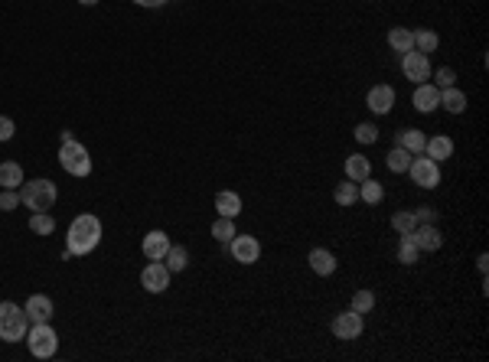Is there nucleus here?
Wrapping results in <instances>:
<instances>
[{
  "label": "nucleus",
  "mask_w": 489,
  "mask_h": 362,
  "mask_svg": "<svg viewBox=\"0 0 489 362\" xmlns=\"http://www.w3.org/2000/svg\"><path fill=\"white\" fill-rule=\"evenodd\" d=\"M170 235L160 232V229H154V232L144 235V242H140V252H144V258L147 261H163L167 258V252H170Z\"/></svg>",
  "instance_id": "nucleus-12"
},
{
  "label": "nucleus",
  "mask_w": 489,
  "mask_h": 362,
  "mask_svg": "<svg viewBox=\"0 0 489 362\" xmlns=\"http://www.w3.org/2000/svg\"><path fill=\"white\" fill-rule=\"evenodd\" d=\"M26 330H30V317L20 304L13 300H3L0 304V340L3 343H20L26 340Z\"/></svg>",
  "instance_id": "nucleus-3"
},
{
  "label": "nucleus",
  "mask_w": 489,
  "mask_h": 362,
  "mask_svg": "<svg viewBox=\"0 0 489 362\" xmlns=\"http://www.w3.org/2000/svg\"><path fill=\"white\" fill-rule=\"evenodd\" d=\"M213 235H215V242L229 245L235 235H238V232H235V219H225V215H219V219L213 222Z\"/></svg>",
  "instance_id": "nucleus-29"
},
{
  "label": "nucleus",
  "mask_w": 489,
  "mask_h": 362,
  "mask_svg": "<svg viewBox=\"0 0 489 362\" xmlns=\"http://www.w3.org/2000/svg\"><path fill=\"white\" fill-rule=\"evenodd\" d=\"M20 206V190H0V209L3 213H13Z\"/></svg>",
  "instance_id": "nucleus-36"
},
{
  "label": "nucleus",
  "mask_w": 489,
  "mask_h": 362,
  "mask_svg": "<svg viewBox=\"0 0 489 362\" xmlns=\"http://www.w3.org/2000/svg\"><path fill=\"white\" fill-rule=\"evenodd\" d=\"M431 56L417 53V49H411V53H401V75L408 79V82H415V85H421V82H427L431 79Z\"/></svg>",
  "instance_id": "nucleus-8"
},
{
  "label": "nucleus",
  "mask_w": 489,
  "mask_h": 362,
  "mask_svg": "<svg viewBox=\"0 0 489 362\" xmlns=\"http://www.w3.org/2000/svg\"><path fill=\"white\" fill-rule=\"evenodd\" d=\"M26 346L36 359H53L59 349V336H56L53 323H30L26 330Z\"/></svg>",
  "instance_id": "nucleus-5"
},
{
  "label": "nucleus",
  "mask_w": 489,
  "mask_h": 362,
  "mask_svg": "<svg viewBox=\"0 0 489 362\" xmlns=\"http://www.w3.org/2000/svg\"><path fill=\"white\" fill-rule=\"evenodd\" d=\"M13 134H17V124H13L7 115H0V144H7Z\"/></svg>",
  "instance_id": "nucleus-37"
},
{
  "label": "nucleus",
  "mask_w": 489,
  "mask_h": 362,
  "mask_svg": "<svg viewBox=\"0 0 489 362\" xmlns=\"http://www.w3.org/2000/svg\"><path fill=\"white\" fill-rule=\"evenodd\" d=\"M411 105H415V111H421V115L437 111V108H440V88H437L434 82H421V85H415Z\"/></svg>",
  "instance_id": "nucleus-13"
},
{
  "label": "nucleus",
  "mask_w": 489,
  "mask_h": 362,
  "mask_svg": "<svg viewBox=\"0 0 489 362\" xmlns=\"http://www.w3.org/2000/svg\"><path fill=\"white\" fill-rule=\"evenodd\" d=\"M486 261H489V258H486V252H483V255H479V258H476V268H479V271H483V274H486V268H489V265H486Z\"/></svg>",
  "instance_id": "nucleus-40"
},
{
  "label": "nucleus",
  "mask_w": 489,
  "mask_h": 362,
  "mask_svg": "<svg viewBox=\"0 0 489 362\" xmlns=\"http://www.w3.org/2000/svg\"><path fill=\"white\" fill-rule=\"evenodd\" d=\"M415 219H417V222H434L437 213L431 209V206H417V209H415Z\"/></svg>",
  "instance_id": "nucleus-38"
},
{
  "label": "nucleus",
  "mask_w": 489,
  "mask_h": 362,
  "mask_svg": "<svg viewBox=\"0 0 489 362\" xmlns=\"http://www.w3.org/2000/svg\"><path fill=\"white\" fill-rule=\"evenodd\" d=\"M440 108L450 111V115H463V111H467V95H463L457 85L440 88Z\"/></svg>",
  "instance_id": "nucleus-22"
},
{
  "label": "nucleus",
  "mask_w": 489,
  "mask_h": 362,
  "mask_svg": "<svg viewBox=\"0 0 489 362\" xmlns=\"http://www.w3.org/2000/svg\"><path fill=\"white\" fill-rule=\"evenodd\" d=\"M101 219L92 213H82L75 215L72 225H69V232H65V252L69 255H92L98 245H101Z\"/></svg>",
  "instance_id": "nucleus-1"
},
{
  "label": "nucleus",
  "mask_w": 489,
  "mask_h": 362,
  "mask_svg": "<svg viewBox=\"0 0 489 362\" xmlns=\"http://www.w3.org/2000/svg\"><path fill=\"white\" fill-rule=\"evenodd\" d=\"M138 7H144V10H160V7H167V0H134Z\"/></svg>",
  "instance_id": "nucleus-39"
},
{
  "label": "nucleus",
  "mask_w": 489,
  "mask_h": 362,
  "mask_svg": "<svg viewBox=\"0 0 489 362\" xmlns=\"http://www.w3.org/2000/svg\"><path fill=\"white\" fill-rule=\"evenodd\" d=\"M78 3H85V7H95L98 0H78Z\"/></svg>",
  "instance_id": "nucleus-41"
},
{
  "label": "nucleus",
  "mask_w": 489,
  "mask_h": 362,
  "mask_svg": "<svg viewBox=\"0 0 489 362\" xmlns=\"http://www.w3.org/2000/svg\"><path fill=\"white\" fill-rule=\"evenodd\" d=\"M372 3H375V0H372Z\"/></svg>",
  "instance_id": "nucleus-42"
},
{
  "label": "nucleus",
  "mask_w": 489,
  "mask_h": 362,
  "mask_svg": "<svg viewBox=\"0 0 489 362\" xmlns=\"http://www.w3.org/2000/svg\"><path fill=\"white\" fill-rule=\"evenodd\" d=\"M408 176H411V183L421 186V190H434L437 183H440V163H434V160L424 157V154H417V157H411Z\"/></svg>",
  "instance_id": "nucleus-6"
},
{
  "label": "nucleus",
  "mask_w": 489,
  "mask_h": 362,
  "mask_svg": "<svg viewBox=\"0 0 489 362\" xmlns=\"http://www.w3.org/2000/svg\"><path fill=\"white\" fill-rule=\"evenodd\" d=\"M352 138L359 140V144H375V140H379V128H375V124H369V121H362V124H356Z\"/></svg>",
  "instance_id": "nucleus-34"
},
{
  "label": "nucleus",
  "mask_w": 489,
  "mask_h": 362,
  "mask_svg": "<svg viewBox=\"0 0 489 362\" xmlns=\"http://www.w3.org/2000/svg\"><path fill=\"white\" fill-rule=\"evenodd\" d=\"M59 167H63L69 176L75 180H82L92 173V154H88L85 144H78V140H63V147H59Z\"/></svg>",
  "instance_id": "nucleus-4"
},
{
  "label": "nucleus",
  "mask_w": 489,
  "mask_h": 362,
  "mask_svg": "<svg viewBox=\"0 0 489 362\" xmlns=\"http://www.w3.org/2000/svg\"><path fill=\"white\" fill-rule=\"evenodd\" d=\"M392 229H395V232H398V235L415 232V229H417L415 213H411V209H401V213H395V215H392Z\"/></svg>",
  "instance_id": "nucleus-31"
},
{
  "label": "nucleus",
  "mask_w": 489,
  "mask_h": 362,
  "mask_svg": "<svg viewBox=\"0 0 489 362\" xmlns=\"http://www.w3.org/2000/svg\"><path fill=\"white\" fill-rule=\"evenodd\" d=\"M424 144H427V134L424 131H417V128H404L398 131V147H404L408 154H424Z\"/></svg>",
  "instance_id": "nucleus-21"
},
{
  "label": "nucleus",
  "mask_w": 489,
  "mask_h": 362,
  "mask_svg": "<svg viewBox=\"0 0 489 362\" xmlns=\"http://www.w3.org/2000/svg\"><path fill=\"white\" fill-rule=\"evenodd\" d=\"M352 310H356V313H362V317H365V313H372V307H375V294L369 288H362V290H356V294H352V304H349Z\"/></svg>",
  "instance_id": "nucleus-33"
},
{
  "label": "nucleus",
  "mask_w": 489,
  "mask_h": 362,
  "mask_svg": "<svg viewBox=\"0 0 489 362\" xmlns=\"http://www.w3.org/2000/svg\"><path fill=\"white\" fill-rule=\"evenodd\" d=\"M229 252L238 265H255L258 258H261V242H258L255 235H235L232 242H229Z\"/></svg>",
  "instance_id": "nucleus-10"
},
{
  "label": "nucleus",
  "mask_w": 489,
  "mask_h": 362,
  "mask_svg": "<svg viewBox=\"0 0 489 362\" xmlns=\"http://www.w3.org/2000/svg\"><path fill=\"white\" fill-rule=\"evenodd\" d=\"M26 317H30V323H53V297H46V294H33L30 300H26Z\"/></svg>",
  "instance_id": "nucleus-15"
},
{
  "label": "nucleus",
  "mask_w": 489,
  "mask_h": 362,
  "mask_svg": "<svg viewBox=\"0 0 489 362\" xmlns=\"http://www.w3.org/2000/svg\"><path fill=\"white\" fill-rule=\"evenodd\" d=\"M434 75V85L437 88H450V85H457V72L450 69V65H440L437 72H431Z\"/></svg>",
  "instance_id": "nucleus-35"
},
{
  "label": "nucleus",
  "mask_w": 489,
  "mask_h": 362,
  "mask_svg": "<svg viewBox=\"0 0 489 362\" xmlns=\"http://www.w3.org/2000/svg\"><path fill=\"white\" fill-rule=\"evenodd\" d=\"M215 209H219V215H225V219H238V215H242V196L232 190L215 192Z\"/></svg>",
  "instance_id": "nucleus-19"
},
{
  "label": "nucleus",
  "mask_w": 489,
  "mask_h": 362,
  "mask_svg": "<svg viewBox=\"0 0 489 362\" xmlns=\"http://www.w3.org/2000/svg\"><path fill=\"white\" fill-rule=\"evenodd\" d=\"M23 186V167L17 160L0 163V190H20Z\"/></svg>",
  "instance_id": "nucleus-23"
},
{
  "label": "nucleus",
  "mask_w": 489,
  "mask_h": 362,
  "mask_svg": "<svg viewBox=\"0 0 489 362\" xmlns=\"http://www.w3.org/2000/svg\"><path fill=\"white\" fill-rule=\"evenodd\" d=\"M388 46H392V53H411L415 49V30H408V26H392L388 30Z\"/></svg>",
  "instance_id": "nucleus-20"
},
{
  "label": "nucleus",
  "mask_w": 489,
  "mask_h": 362,
  "mask_svg": "<svg viewBox=\"0 0 489 362\" xmlns=\"http://www.w3.org/2000/svg\"><path fill=\"white\" fill-rule=\"evenodd\" d=\"M411 157H415V154H408L404 147H398V144H395V147L385 154V163H388V170H392V173H408V167H411Z\"/></svg>",
  "instance_id": "nucleus-25"
},
{
  "label": "nucleus",
  "mask_w": 489,
  "mask_h": 362,
  "mask_svg": "<svg viewBox=\"0 0 489 362\" xmlns=\"http://www.w3.org/2000/svg\"><path fill=\"white\" fill-rule=\"evenodd\" d=\"M437 46H440V36H437L434 30H417V33H415V49H417V53L431 56Z\"/></svg>",
  "instance_id": "nucleus-28"
},
{
  "label": "nucleus",
  "mask_w": 489,
  "mask_h": 362,
  "mask_svg": "<svg viewBox=\"0 0 489 362\" xmlns=\"http://www.w3.org/2000/svg\"><path fill=\"white\" fill-rule=\"evenodd\" d=\"M395 101H398V95H395V88L385 85V82L372 85L369 88V95H365V105H369L372 115H388V111L395 108Z\"/></svg>",
  "instance_id": "nucleus-11"
},
{
  "label": "nucleus",
  "mask_w": 489,
  "mask_h": 362,
  "mask_svg": "<svg viewBox=\"0 0 489 362\" xmlns=\"http://www.w3.org/2000/svg\"><path fill=\"white\" fill-rule=\"evenodd\" d=\"M59 199V190H56L53 180H23L20 186V206L33 209V213H49Z\"/></svg>",
  "instance_id": "nucleus-2"
},
{
  "label": "nucleus",
  "mask_w": 489,
  "mask_h": 362,
  "mask_svg": "<svg viewBox=\"0 0 489 362\" xmlns=\"http://www.w3.org/2000/svg\"><path fill=\"white\" fill-rule=\"evenodd\" d=\"M30 232L33 235H53L56 232V219L49 213H33L30 215Z\"/></svg>",
  "instance_id": "nucleus-30"
},
{
  "label": "nucleus",
  "mask_w": 489,
  "mask_h": 362,
  "mask_svg": "<svg viewBox=\"0 0 489 362\" xmlns=\"http://www.w3.org/2000/svg\"><path fill=\"white\" fill-rule=\"evenodd\" d=\"M163 265L173 271H186V265H190V255H186V248L180 245H170V252H167V258H163Z\"/></svg>",
  "instance_id": "nucleus-32"
},
{
  "label": "nucleus",
  "mask_w": 489,
  "mask_h": 362,
  "mask_svg": "<svg viewBox=\"0 0 489 362\" xmlns=\"http://www.w3.org/2000/svg\"><path fill=\"white\" fill-rule=\"evenodd\" d=\"M342 170H346V180L362 183L365 176H372V160L362 157V154H349L346 163H342Z\"/></svg>",
  "instance_id": "nucleus-18"
},
{
  "label": "nucleus",
  "mask_w": 489,
  "mask_h": 362,
  "mask_svg": "<svg viewBox=\"0 0 489 362\" xmlns=\"http://www.w3.org/2000/svg\"><path fill=\"white\" fill-rule=\"evenodd\" d=\"M411 235H415V245L421 248V252H437V248H444V232H440L434 222H417V229Z\"/></svg>",
  "instance_id": "nucleus-14"
},
{
  "label": "nucleus",
  "mask_w": 489,
  "mask_h": 362,
  "mask_svg": "<svg viewBox=\"0 0 489 362\" xmlns=\"http://www.w3.org/2000/svg\"><path fill=\"white\" fill-rule=\"evenodd\" d=\"M307 261H310V271L317 277H330V274H336V268H340V261H336V255H333L330 248H313Z\"/></svg>",
  "instance_id": "nucleus-16"
},
{
  "label": "nucleus",
  "mask_w": 489,
  "mask_h": 362,
  "mask_svg": "<svg viewBox=\"0 0 489 362\" xmlns=\"http://www.w3.org/2000/svg\"><path fill=\"white\" fill-rule=\"evenodd\" d=\"M359 199L369 206H379L385 199V186L379 180H372V176H365V180L359 183Z\"/></svg>",
  "instance_id": "nucleus-24"
},
{
  "label": "nucleus",
  "mask_w": 489,
  "mask_h": 362,
  "mask_svg": "<svg viewBox=\"0 0 489 362\" xmlns=\"http://www.w3.org/2000/svg\"><path fill=\"white\" fill-rule=\"evenodd\" d=\"M330 330L336 340H359L362 330H365V317L362 313H356V310H342V313H336L330 323Z\"/></svg>",
  "instance_id": "nucleus-7"
},
{
  "label": "nucleus",
  "mask_w": 489,
  "mask_h": 362,
  "mask_svg": "<svg viewBox=\"0 0 489 362\" xmlns=\"http://www.w3.org/2000/svg\"><path fill=\"white\" fill-rule=\"evenodd\" d=\"M333 199L340 206H352V203H359V183H352V180H342L336 190H333Z\"/></svg>",
  "instance_id": "nucleus-27"
},
{
  "label": "nucleus",
  "mask_w": 489,
  "mask_h": 362,
  "mask_svg": "<svg viewBox=\"0 0 489 362\" xmlns=\"http://www.w3.org/2000/svg\"><path fill=\"white\" fill-rule=\"evenodd\" d=\"M395 255H398V261H401V265H417L421 248L415 245V235H411V232L401 235V238H398V252H395Z\"/></svg>",
  "instance_id": "nucleus-26"
},
{
  "label": "nucleus",
  "mask_w": 489,
  "mask_h": 362,
  "mask_svg": "<svg viewBox=\"0 0 489 362\" xmlns=\"http://www.w3.org/2000/svg\"><path fill=\"white\" fill-rule=\"evenodd\" d=\"M140 288L147 290V294H163V290L170 288V268L163 265V261H150L140 271Z\"/></svg>",
  "instance_id": "nucleus-9"
},
{
  "label": "nucleus",
  "mask_w": 489,
  "mask_h": 362,
  "mask_svg": "<svg viewBox=\"0 0 489 362\" xmlns=\"http://www.w3.org/2000/svg\"><path fill=\"white\" fill-rule=\"evenodd\" d=\"M424 157H431L434 163H444V160H450V157H454V140L447 138V134H434V138H427Z\"/></svg>",
  "instance_id": "nucleus-17"
}]
</instances>
